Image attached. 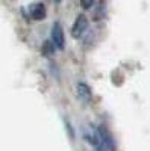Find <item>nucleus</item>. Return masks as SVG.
Masks as SVG:
<instances>
[{
	"label": "nucleus",
	"instance_id": "1",
	"mask_svg": "<svg viewBox=\"0 0 150 151\" xmlns=\"http://www.w3.org/2000/svg\"><path fill=\"white\" fill-rule=\"evenodd\" d=\"M83 137H85V141L94 148V151H108V148L103 145L102 141H100L96 129L90 127V125L88 127H83Z\"/></svg>",
	"mask_w": 150,
	"mask_h": 151
},
{
	"label": "nucleus",
	"instance_id": "2",
	"mask_svg": "<svg viewBox=\"0 0 150 151\" xmlns=\"http://www.w3.org/2000/svg\"><path fill=\"white\" fill-rule=\"evenodd\" d=\"M50 36H52V42L58 50H64L65 47V35H64V29H62V24L59 21H55L52 30H50Z\"/></svg>",
	"mask_w": 150,
	"mask_h": 151
},
{
	"label": "nucleus",
	"instance_id": "3",
	"mask_svg": "<svg viewBox=\"0 0 150 151\" xmlns=\"http://www.w3.org/2000/svg\"><path fill=\"white\" fill-rule=\"evenodd\" d=\"M86 29H88V18L83 14H79L76 17V20H74V24L71 26V36L79 40V38H82V35L86 32Z\"/></svg>",
	"mask_w": 150,
	"mask_h": 151
},
{
	"label": "nucleus",
	"instance_id": "4",
	"mask_svg": "<svg viewBox=\"0 0 150 151\" xmlns=\"http://www.w3.org/2000/svg\"><path fill=\"white\" fill-rule=\"evenodd\" d=\"M96 130H97L100 141H102L103 145L108 148V151H115V141H114V137L111 136V132L105 127V125H97Z\"/></svg>",
	"mask_w": 150,
	"mask_h": 151
},
{
	"label": "nucleus",
	"instance_id": "5",
	"mask_svg": "<svg viewBox=\"0 0 150 151\" xmlns=\"http://www.w3.org/2000/svg\"><path fill=\"white\" fill-rule=\"evenodd\" d=\"M76 92H78L79 98L82 100L83 103H90L91 100H93V91H91L90 85L85 83V82H78V85H76Z\"/></svg>",
	"mask_w": 150,
	"mask_h": 151
},
{
	"label": "nucleus",
	"instance_id": "6",
	"mask_svg": "<svg viewBox=\"0 0 150 151\" xmlns=\"http://www.w3.org/2000/svg\"><path fill=\"white\" fill-rule=\"evenodd\" d=\"M29 14L33 20H44L46 15H47V11H46V6L44 3L38 2V3H33L29 9Z\"/></svg>",
	"mask_w": 150,
	"mask_h": 151
},
{
	"label": "nucleus",
	"instance_id": "7",
	"mask_svg": "<svg viewBox=\"0 0 150 151\" xmlns=\"http://www.w3.org/2000/svg\"><path fill=\"white\" fill-rule=\"evenodd\" d=\"M55 45H53V42H50V41H46L44 44H43V53L44 55H47V56H50V55H53L55 53Z\"/></svg>",
	"mask_w": 150,
	"mask_h": 151
},
{
	"label": "nucleus",
	"instance_id": "8",
	"mask_svg": "<svg viewBox=\"0 0 150 151\" xmlns=\"http://www.w3.org/2000/svg\"><path fill=\"white\" fill-rule=\"evenodd\" d=\"M80 6H82L83 11H88L94 6V2H80Z\"/></svg>",
	"mask_w": 150,
	"mask_h": 151
}]
</instances>
